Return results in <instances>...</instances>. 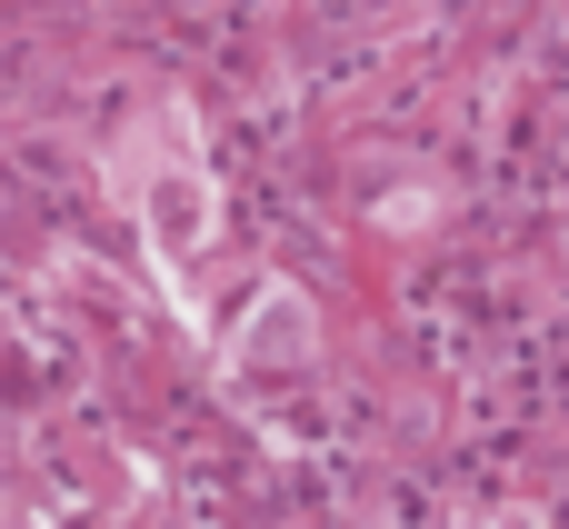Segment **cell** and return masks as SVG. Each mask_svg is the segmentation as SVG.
<instances>
[{"instance_id": "cell-1", "label": "cell", "mask_w": 569, "mask_h": 529, "mask_svg": "<svg viewBox=\"0 0 569 529\" xmlns=\"http://www.w3.org/2000/svg\"><path fill=\"white\" fill-rule=\"evenodd\" d=\"M100 180L120 190V210H130V230H140V250H150V280H160L170 310L200 330V260L220 250V190H210L190 100H150V120L100 160Z\"/></svg>"}, {"instance_id": "cell-2", "label": "cell", "mask_w": 569, "mask_h": 529, "mask_svg": "<svg viewBox=\"0 0 569 529\" xmlns=\"http://www.w3.org/2000/svg\"><path fill=\"white\" fill-rule=\"evenodd\" d=\"M310 360H320V310H310V290H300V280H260L250 310H240V340H230V380H250V370H260V380H280V370L300 380Z\"/></svg>"}]
</instances>
